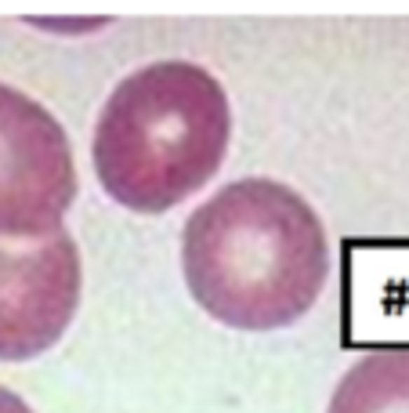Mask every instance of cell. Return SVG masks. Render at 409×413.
Returning <instances> with one entry per match:
<instances>
[{
  "label": "cell",
  "instance_id": "1",
  "mask_svg": "<svg viewBox=\"0 0 409 413\" xmlns=\"http://www.w3.org/2000/svg\"><path fill=\"white\" fill-rule=\"evenodd\" d=\"M181 272L210 319L279 330L305 319L326 287L330 236L293 185L235 178L188 214Z\"/></svg>",
  "mask_w": 409,
  "mask_h": 413
},
{
  "label": "cell",
  "instance_id": "2",
  "mask_svg": "<svg viewBox=\"0 0 409 413\" xmlns=\"http://www.w3.org/2000/svg\"><path fill=\"white\" fill-rule=\"evenodd\" d=\"M228 135V95L207 65L145 62L113 87L95 120L98 185L127 210H170L218 174Z\"/></svg>",
  "mask_w": 409,
  "mask_h": 413
},
{
  "label": "cell",
  "instance_id": "3",
  "mask_svg": "<svg viewBox=\"0 0 409 413\" xmlns=\"http://www.w3.org/2000/svg\"><path fill=\"white\" fill-rule=\"evenodd\" d=\"M76 189L66 127L44 102L0 80V239L36 243L66 229Z\"/></svg>",
  "mask_w": 409,
  "mask_h": 413
},
{
  "label": "cell",
  "instance_id": "4",
  "mask_svg": "<svg viewBox=\"0 0 409 413\" xmlns=\"http://www.w3.org/2000/svg\"><path fill=\"white\" fill-rule=\"evenodd\" d=\"M80 250L69 229L36 243H0V359L44 356L69 330L80 304Z\"/></svg>",
  "mask_w": 409,
  "mask_h": 413
},
{
  "label": "cell",
  "instance_id": "5",
  "mask_svg": "<svg viewBox=\"0 0 409 413\" xmlns=\"http://www.w3.org/2000/svg\"><path fill=\"white\" fill-rule=\"evenodd\" d=\"M326 413H409V348L359 356L337 381Z\"/></svg>",
  "mask_w": 409,
  "mask_h": 413
},
{
  "label": "cell",
  "instance_id": "6",
  "mask_svg": "<svg viewBox=\"0 0 409 413\" xmlns=\"http://www.w3.org/2000/svg\"><path fill=\"white\" fill-rule=\"evenodd\" d=\"M0 413H33V406L18 395V391H11V388H4L0 384Z\"/></svg>",
  "mask_w": 409,
  "mask_h": 413
}]
</instances>
